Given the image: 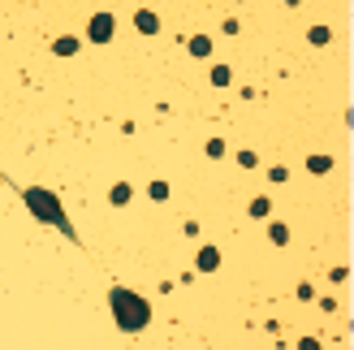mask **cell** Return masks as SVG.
<instances>
[{"mask_svg": "<svg viewBox=\"0 0 354 350\" xmlns=\"http://www.w3.org/2000/svg\"><path fill=\"white\" fill-rule=\"evenodd\" d=\"M108 298H112V316H117V325H121L125 333H143V329H147L152 307H147V298H143V294L121 290V285H117Z\"/></svg>", "mask_w": 354, "mask_h": 350, "instance_id": "obj_1", "label": "cell"}, {"mask_svg": "<svg viewBox=\"0 0 354 350\" xmlns=\"http://www.w3.org/2000/svg\"><path fill=\"white\" fill-rule=\"evenodd\" d=\"M26 208L35 212V216H43V220H52L56 229H65V234H74V229H70V220H65V212H61V203H56L52 195H48V190H39V186H30V190H26Z\"/></svg>", "mask_w": 354, "mask_h": 350, "instance_id": "obj_2", "label": "cell"}, {"mask_svg": "<svg viewBox=\"0 0 354 350\" xmlns=\"http://www.w3.org/2000/svg\"><path fill=\"white\" fill-rule=\"evenodd\" d=\"M87 35H91L95 43H108V39H112V13H95L91 26H87Z\"/></svg>", "mask_w": 354, "mask_h": 350, "instance_id": "obj_3", "label": "cell"}, {"mask_svg": "<svg viewBox=\"0 0 354 350\" xmlns=\"http://www.w3.org/2000/svg\"><path fill=\"white\" fill-rule=\"evenodd\" d=\"M134 22H138L143 35H156V30H160V18H156L152 9H138V13H134Z\"/></svg>", "mask_w": 354, "mask_h": 350, "instance_id": "obj_4", "label": "cell"}, {"mask_svg": "<svg viewBox=\"0 0 354 350\" xmlns=\"http://www.w3.org/2000/svg\"><path fill=\"white\" fill-rule=\"evenodd\" d=\"M216 264H220V251H216V247H203V251H199V268H203V273H212Z\"/></svg>", "mask_w": 354, "mask_h": 350, "instance_id": "obj_5", "label": "cell"}, {"mask_svg": "<svg viewBox=\"0 0 354 350\" xmlns=\"http://www.w3.org/2000/svg\"><path fill=\"white\" fill-rule=\"evenodd\" d=\"M268 238H272L277 247H285V243H289V229L281 225V220H272V225H268Z\"/></svg>", "mask_w": 354, "mask_h": 350, "instance_id": "obj_6", "label": "cell"}, {"mask_svg": "<svg viewBox=\"0 0 354 350\" xmlns=\"http://www.w3.org/2000/svg\"><path fill=\"white\" fill-rule=\"evenodd\" d=\"M52 52H56V56H74V52H78V39H70V35H65V39H56V43H52Z\"/></svg>", "mask_w": 354, "mask_h": 350, "instance_id": "obj_7", "label": "cell"}, {"mask_svg": "<svg viewBox=\"0 0 354 350\" xmlns=\"http://www.w3.org/2000/svg\"><path fill=\"white\" fill-rule=\"evenodd\" d=\"M190 52H195V56H207V52H212V39H207V35H195V39H190Z\"/></svg>", "mask_w": 354, "mask_h": 350, "instance_id": "obj_8", "label": "cell"}, {"mask_svg": "<svg viewBox=\"0 0 354 350\" xmlns=\"http://www.w3.org/2000/svg\"><path fill=\"white\" fill-rule=\"evenodd\" d=\"M112 203H117V208H125V203H130V186H125V182L112 186Z\"/></svg>", "mask_w": 354, "mask_h": 350, "instance_id": "obj_9", "label": "cell"}, {"mask_svg": "<svg viewBox=\"0 0 354 350\" xmlns=\"http://www.w3.org/2000/svg\"><path fill=\"white\" fill-rule=\"evenodd\" d=\"M307 165H311V173H329V169H333V161H329V156H311Z\"/></svg>", "mask_w": 354, "mask_h": 350, "instance_id": "obj_10", "label": "cell"}, {"mask_svg": "<svg viewBox=\"0 0 354 350\" xmlns=\"http://www.w3.org/2000/svg\"><path fill=\"white\" fill-rule=\"evenodd\" d=\"M212 83H216V87H225V83H229V70L216 65V70H212Z\"/></svg>", "mask_w": 354, "mask_h": 350, "instance_id": "obj_11", "label": "cell"}, {"mask_svg": "<svg viewBox=\"0 0 354 350\" xmlns=\"http://www.w3.org/2000/svg\"><path fill=\"white\" fill-rule=\"evenodd\" d=\"M251 216H268V199H255L251 203Z\"/></svg>", "mask_w": 354, "mask_h": 350, "instance_id": "obj_12", "label": "cell"}, {"mask_svg": "<svg viewBox=\"0 0 354 350\" xmlns=\"http://www.w3.org/2000/svg\"><path fill=\"white\" fill-rule=\"evenodd\" d=\"M298 350H320V342H311V338H302V342H298Z\"/></svg>", "mask_w": 354, "mask_h": 350, "instance_id": "obj_13", "label": "cell"}]
</instances>
